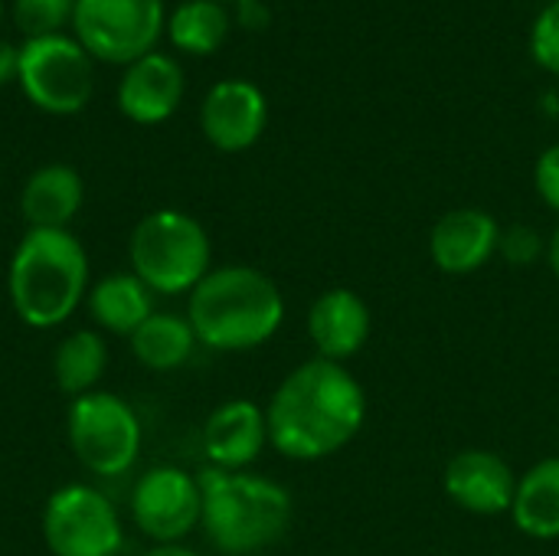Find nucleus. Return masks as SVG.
I'll use <instances>...</instances> for the list:
<instances>
[{
	"label": "nucleus",
	"instance_id": "nucleus-1",
	"mask_svg": "<svg viewBox=\"0 0 559 556\" xmlns=\"http://www.w3.org/2000/svg\"><path fill=\"white\" fill-rule=\"evenodd\" d=\"M367 419L360 380L334 360L311 357L298 364L265 406L269 442L285 459L318 462L357 439Z\"/></svg>",
	"mask_w": 559,
	"mask_h": 556
},
{
	"label": "nucleus",
	"instance_id": "nucleus-2",
	"mask_svg": "<svg viewBox=\"0 0 559 556\" xmlns=\"http://www.w3.org/2000/svg\"><path fill=\"white\" fill-rule=\"evenodd\" d=\"M187 321L200 344L213 351H255L285 321L278 285L252 265H219L190 292Z\"/></svg>",
	"mask_w": 559,
	"mask_h": 556
},
{
	"label": "nucleus",
	"instance_id": "nucleus-3",
	"mask_svg": "<svg viewBox=\"0 0 559 556\" xmlns=\"http://www.w3.org/2000/svg\"><path fill=\"white\" fill-rule=\"evenodd\" d=\"M7 292L16 318L36 331L66 324L88 295V256L69 229H29L13 249Z\"/></svg>",
	"mask_w": 559,
	"mask_h": 556
},
{
	"label": "nucleus",
	"instance_id": "nucleus-4",
	"mask_svg": "<svg viewBox=\"0 0 559 556\" xmlns=\"http://www.w3.org/2000/svg\"><path fill=\"white\" fill-rule=\"evenodd\" d=\"M203 492V531L226 556H249L282 541L292 524V495L262 475L203 469L197 475Z\"/></svg>",
	"mask_w": 559,
	"mask_h": 556
},
{
	"label": "nucleus",
	"instance_id": "nucleus-5",
	"mask_svg": "<svg viewBox=\"0 0 559 556\" xmlns=\"http://www.w3.org/2000/svg\"><path fill=\"white\" fill-rule=\"evenodd\" d=\"M131 269L157 295H190L210 272L213 246L200 220L180 210H154L131 233Z\"/></svg>",
	"mask_w": 559,
	"mask_h": 556
},
{
	"label": "nucleus",
	"instance_id": "nucleus-6",
	"mask_svg": "<svg viewBox=\"0 0 559 556\" xmlns=\"http://www.w3.org/2000/svg\"><path fill=\"white\" fill-rule=\"evenodd\" d=\"M72 456L95 475H124L141 456L138 413L115 393L92 390L69 406Z\"/></svg>",
	"mask_w": 559,
	"mask_h": 556
},
{
	"label": "nucleus",
	"instance_id": "nucleus-7",
	"mask_svg": "<svg viewBox=\"0 0 559 556\" xmlns=\"http://www.w3.org/2000/svg\"><path fill=\"white\" fill-rule=\"evenodd\" d=\"M16 82L36 108L49 115H75L92 98V56L66 33L26 39L20 46Z\"/></svg>",
	"mask_w": 559,
	"mask_h": 556
},
{
	"label": "nucleus",
	"instance_id": "nucleus-8",
	"mask_svg": "<svg viewBox=\"0 0 559 556\" xmlns=\"http://www.w3.org/2000/svg\"><path fill=\"white\" fill-rule=\"evenodd\" d=\"M75 39L102 62L131 66L154 52L164 29L160 0H75Z\"/></svg>",
	"mask_w": 559,
	"mask_h": 556
},
{
	"label": "nucleus",
	"instance_id": "nucleus-9",
	"mask_svg": "<svg viewBox=\"0 0 559 556\" xmlns=\"http://www.w3.org/2000/svg\"><path fill=\"white\" fill-rule=\"evenodd\" d=\"M43 537L56 556H118L124 544L115 505L92 485H66L49 495Z\"/></svg>",
	"mask_w": 559,
	"mask_h": 556
},
{
	"label": "nucleus",
	"instance_id": "nucleus-10",
	"mask_svg": "<svg viewBox=\"0 0 559 556\" xmlns=\"http://www.w3.org/2000/svg\"><path fill=\"white\" fill-rule=\"evenodd\" d=\"M131 521L154 544H180L203 521V492L197 475L157 465L131 492Z\"/></svg>",
	"mask_w": 559,
	"mask_h": 556
},
{
	"label": "nucleus",
	"instance_id": "nucleus-11",
	"mask_svg": "<svg viewBox=\"0 0 559 556\" xmlns=\"http://www.w3.org/2000/svg\"><path fill=\"white\" fill-rule=\"evenodd\" d=\"M442 488L449 501L478 518L511 514L518 475L511 462L491 449H462L449 459L442 472Z\"/></svg>",
	"mask_w": 559,
	"mask_h": 556
},
{
	"label": "nucleus",
	"instance_id": "nucleus-12",
	"mask_svg": "<svg viewBox=\"0 0 559 556\" xmlns=\"http://www.w3.org/2000/svg\"><path fill=\"white\" fill-rule=\"evenodd\" d=\"M269 121V102L259 85L246 79H223L216 82L200 108L203 134L213 147L226 154H239L252 147Z\"/></svg>",
	"mask_w": 559,
	"mask_h": 556
},
{
	"label": "nucleus",
	"instance_id": "nucleus-13",
	"mask_svg": "<svg viewBox=\"0 0 559 556\" xmlns=\"http://www.w3.org/2000/svg\"><path fill=\"white\" fill-rule=\"evenodd\" d=\"M501 223L478 206H459L436 220L429 233V256L445 275H472L498 256Z\"/></svg>",
	"mask_w": 559,
	"mask_h": 556
},
{
	"label": "nucleus",
	"instance_id": "nucleus-14",
	"mask_svg": "<svg viewBox=\"0 0 559 556\" xmlns=\"http://www.w3.org/2000/svg\"><path fill=\"white\" fill-rule=\"evenodd\" d=\"M183 98V69L167 52H147L134 59L118 82V108L138 125L167 121Z\"/></svg>",
	"mask_w": 559,
	"mask_h": 556
},
{
	"label": "nucleus",
	"instance_id": "nucleus-15",
	"mask_svg": "<svg viewBox=\"0 0 559 556\" xmlns=\"http://www.w3.org/2000/svg\"><path fill=\"white\" fill-rule=\"evenodd\" d=\"M373 318L367 301L350 288H328L308 308V338L318 357L344 364L364 351L370 341Z\"/></svg>",
	"mask_w": 559,
	"mask_h": 556
},
{
	"label": "nucleus",
	"instance_id": "nucleus-16",
	"mask_svg": "<svg viewBox=\"0 0 559 556\" xmlns=\"http://www.w3.org/2000/svg\"><path fill=\"white\" fill-rule=\"evenodd\" d=\"M269 446L265 410L252 400H229L216 406L203 429V449L213 469L242 472Z\"/></svg>",
	"mask_w": 559,
	"mask_h": 556
},
{
	"label": "nucleus",
	"instance_id": "nucleus-17",
	"mask_svg": "<svg viewBox=\"0 0 559 556\" xmlns=\"http://www.w3.org/2000/svg\"><path fill=\"white\" fill-rule=\"evenodd\" d=\"M82 177L69 164H46L29 174L20 210L29 229H69L72 216L82 206Z\"/></svg>",
	"mask_w": 559,
	"mask_h": 556
},
{
	"label": "nucleus",
	"instance_id": "nucleus-18",
	"mask_svg": "<svg viewBox=\"0 0 559 556\" xmlns=\"http://www.w3.org/2000/svg\"><path fill=\"white\" fill-rule=\"evenodd\" d=\"M511 521L524 537L559 541V456H547L518 475Z\"/></svg>",
	"mask_w": 559,
	"mask_h": 556
},
{
	"label": "nucleus",
	"instance_id": "nucleus-19",
	"mask_svg": "<svg viewBox=\"0 0 559 556\" xmlns=\"http://www.w3.org/2000/svg\"><path fill=\"white\" fill-rule=\"evenodd\" d=\"M88 311L98 328L131 338L154 315V292L134 272H115L88 288Z\"/></svg>",
	"mask_w": 559,
	"mask_h": 556
},
{
	"label": "nucleus",
	"instance_id": "nucleus-20",
	"mask_svg": "<svg viewBox=\"0 0 559 556\" xmlns=\"http://www.w3.org/2000/svg\"><path fill=\"white\" fill-rule=\"evenodd\" d=\"M197 334L187 318L170 315V311H154L134 334H131V351L134 357L157 374L183 367L193 351H197Z\"/></svg>",
	"mask_w": 559,
	"mask_h": 556
},
{
	"label": "nucleus",
	"instance_id": "nucleus-21",
	"mask_svg": "<svg viewBox=\"0 0 559 556\" xmlns=\"http://www.w3.org/2000/svg\"><path fill=\"white\" fill-rule=\"evenodd\" d=\"M108 364V347L95 331H75L69 334L52 357V374L62 393H69L72 400L85 397L95 390V383L102 380Z\"/></svg>",
	"mask_w": 559,
	"mask_h": 556
},
{
	"label": "nucleus",
	"instance_id": "nucleus-22",
	"mask_svg": "<svg viewBox=\"0 0 559 556\" xmlns=\"http://www.w3.org/2000/svg\"><path fill=\"white\" fill-rule=\"evenodd\" d=\"M229 13L219 0H187L167 16V36L177 49L210 56L226 43Z\"/></svg>",
	"mask_w": 559,
	"mask_h": 556
},
{
	"label": "nucleus",
	"instance_id": "nucleus-23",
	"mask_svg": "<svg viewBox=\"0 0 559 556\" xmlns=\"http://www.w3.org/2000/svg\"><path fill=\"white\" fill-rule=\"evenodd\" d=\"M75 13V0H13L16 29L26 39L59 33Z\"/></svg>",
	"mask_w": 559,
	"mask_h": 556
},
{
	"label": "nucleus",
	"instance_id": "nucleus-24",
	"mask_svg": "<svg viewBox=\"0 0 559 556\" xmlns=\"http://www.w3.org/2000/svg\"><path fill=\"white\" fill-rule=\"evenodd\" d=\"M531 56L540 69L559 75V0H550L531 26Z\"/></svg>",
	"mask_w": 559,
	"mask_h": 556
},
{
	"label": "nucleus",
	"instance_id": "nucleus-25",
	"mask_svg": "<svg viewBox=\"0 0 559 556\" xmlns=\"http://www.w3.org/2000/svg\"><path fill=\"white\" fill-rule=\"evenodd\" d=\"M498 256L508 259V265H531L537 256H547V242L540 239V233L527 223H514L508 229H501V242H498Z\"/></svg>",
	"mask_w": 559,
	"mask_h": 556
},
{
	"label": "nucleus",
	"instance_id": "nucleus-26",
	"mask_svg": "<svg viewBox=\"0 0 559 556\" xmlns=\"http://www.w3.org/2000/svg\"><path fill=\"white\" fill-rule=\"evenodd\" d=\"M534 184H537L540 200H544L550 210H557L559 213V141L557 144H550V147L537 157Z\"/></svg>",
	"mask_w": 559,
	"mask_h": 556
},
{
	"label": "nucleus",
	"instance_id": "nucleus-27",
	"mask_svg": "<svg viewBox=\"0 0 559 556\" xmlns=\"http://www.w3.org/2000/svg\"><path fill=\"white\" fill-rule=\"evenodd\" d=\"M16 72H20V46L0 39V85L13 82Z\"/></svg>",
	"mask_w": 559,
	"mask_h": 556
},
{
	"label": "nucleus",
	"instance_id": "nucleus-28",
	"mask_svg": "<svg viewBox=\"0 0 559 556\" xmlns=\"http://www.w3.org/2000/svg\"><path fill=\"white\" fill-rule=\"evenodd\" d=\"M239 20L246 26H265L269 23V10H265L262 0H242L239 3Z\"/></svg>",
	"mask_w": 559,
	"mask_h": 556
},
{
	"label": "nucleus",
	"instance_id": "nucleus-29",
	"mask_svg": "<svg viewBox=\"0 0 559 556\" xmlns=\"http://www.w3.org/2000/svg\"><path fill=\"white\" fill-rule=\"evenodd\" d=\"M144 556H197L193 551H187V547H180V544H157V547H151Z\"/></svg>",
	"mask_w": 559,
	"mask_h": 556
},
{
	"label": "nucleus",
	"instance_id": "nucleus-30",
	"mask_svg": "<svg viewBox=\"0 0 559 556\" xmlns=\"http://www.w3.org/2000/svg\"><path fill=\"white\" fill-rule=\"evenodd\" d=\"M547 262H550V269H554V275L559 279V226L554 229V236L547 239Z\"/></svg>",
	"mask_w": 559,
	"mask_h": 556
},
{
	"label": "nucleus",
	"instance_id": "nucleus-31",
	"mask_svg": "<svg viewBox=\"0 0 559 556\" xmlns=\"http://www.w3.org/2000/svg\"><path fill=\"white\" fill-rule=\"evenodd\" d=\"M0 16H3V3H0Z\"/></svg>",
	"mask_w": 559,
	"mask_h": 556
},
{
	"label": "nucleus",
	"instance_id": "nucleus-32",
	"mask_svg": "<svg viewBox=\"0 0 559 556\" xmlns=\"http://www.w3.org/2000/svg\"><path fill=\"white\" fill-rule=\"evenodd\" d=\"M219 3H223V0H219ZM233 3H242V0H233Z\"/></svg>",
	"mask_w": 559,
	"mask_h": 556
}]
</instances>
